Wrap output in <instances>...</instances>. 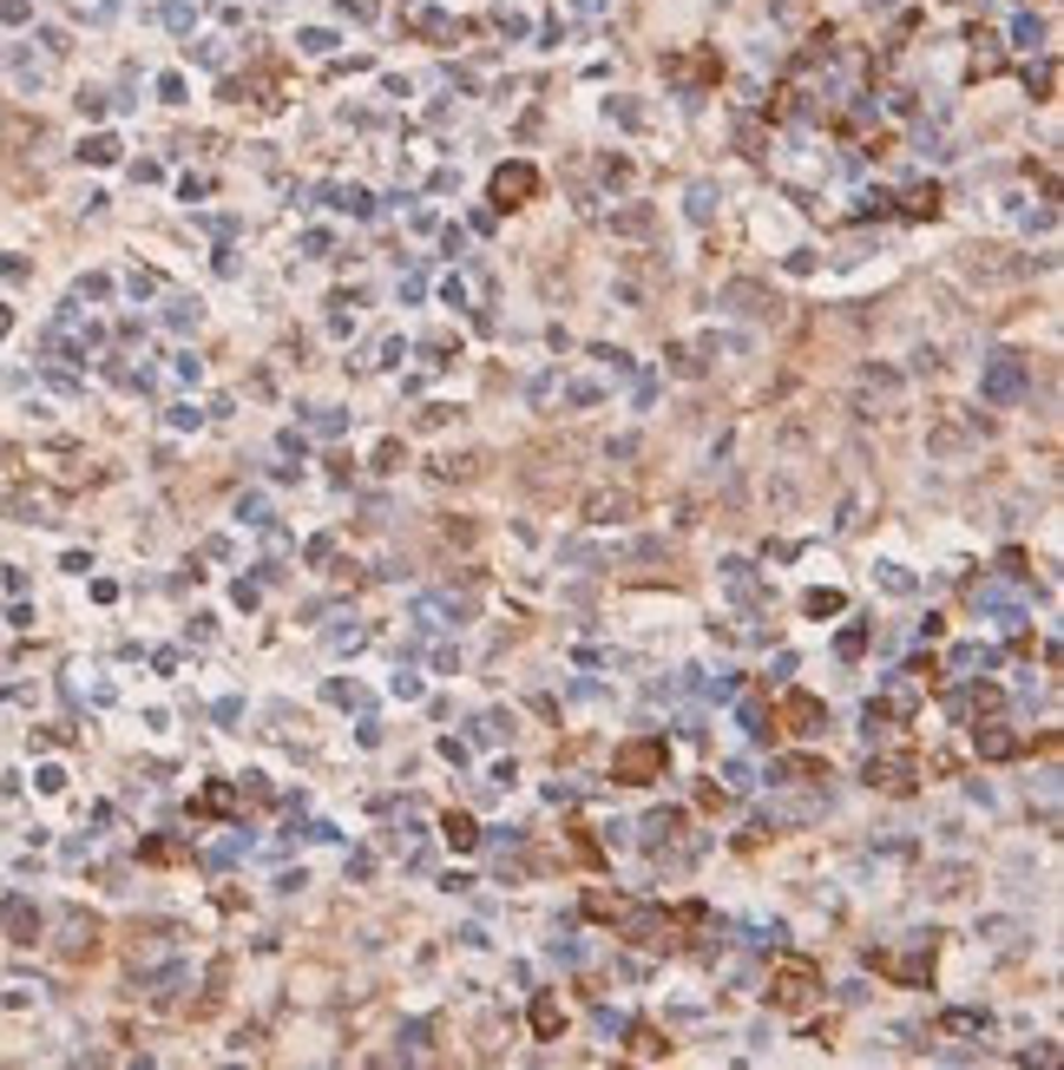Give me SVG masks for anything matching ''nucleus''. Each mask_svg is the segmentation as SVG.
Instances as JSON below:
<instances>
[{
    "mask_svg": "<svg viewBox=\"0 0 1064 1070\" xmlns=\"http://www.w3.org/2000/svg\"><path fill=\"white\" fill-rule=\"evenodd\" d=\"M704 920V907H677V913H657V907H625V939L632 946H644V952H677L684 946V927H697Z\"/></svg>",
    "mask_w": 1064,
    "mask_h": 1070,
    "instance_id": "1",
    "label": "nucleus"
},
{
    "mask_svg": "<svg viewBox=\"0 0 1064 1070\" xmlns=\"http://www.w3.org/2000/svg\"><path fill=\"white\" fill-rule=\"evenodd\" d=\"M815 999H822V966H815V959H802V952H782L776 972H769V1004L788 1011V1018H802Z\"/></svg>",
    "mask_w": 1064,
    "mask_h": 1070,
    "instance_id": "2",
    "label": "nucleus"
},
{
    "mask_svg": "<svg viewBox=\"0 0 1064 1070\" xmlns=\"http://www.w3.org/2000/svg\"><path fill=\"white\" fill-rule=\"evenodd\" d=\"M664 762H670L664 736H632V742H618V749H611V782H625V788L664 782Z\"/></svg>",
    "mask_w": 1064,
    "mask_h": 1070,
    "instance_id": "3",
    "label": "nucleus"
},
{
    "mask_svg": "<svg viewBox=\"0 0 1064 1070\" xmlns=\"http://www.w3.org/2000/svg\"><path fill=\"white\" fill-rule=\"evenodd\" d=\"M980 440H993V421L986 414H966V408H946L933 428H926V453L953 460V453H973Z\"/></svg>",
    "mask_w": 1064,
    "mask_h": 1070,
    "instance_id": "4",
    "label": "nucleus"
},
{
    "mask_svg": "<svg viewBox=\"0 0 1064 1070\" xmlns=\"http://www.w3.org/2000/svg\"><path fill=\"white\" fill-rule=\"evenodd\" d=\"M980 394H986L993 408L1025 401V394H1032V356H1012V349H998V356L980 368Z\"/></svg>",
    "mask_w": 1064,
    "mask_h": 1070,
    "instance_id": "5",
    "label": "nucleus"
},
{
    "mask_svg": "<svg viewBox=\"0 0 1064 1070\" xmlns=\"http://www.w3.org/2000/svg\"><path fill=\"white\" fill-rule=\"evenodd\" d=\"M769 722H776L782 736H822V729H828V703L808 697V690H782V703Z\"/></svg>",
    "mask_w": 1064,
    "mask_h": 1070,
    "instance_id": "6",
    "label": "nucleus"
},
{
    "mask_svg": "<svg viewBox=\"0 0 1064 1070\" xmlns=\"http://www.w3.org/2000/svg\"><path fill=\"white\" fill-rule=\"evenodd\" d=\"M723 309H736V316H749V322H782V296L769 283H756V277L723 283Z\"/></svg>",
    "mask_w": 1064,
    "mask_h": 1070,
    "instance_id": "7",
    "label": "nucleus"
},
{
    "mask_svg": "<svg viewBox=\"0 0 1064 1070\" xmlns=\"http://www.w3.org/2000/svg\"><path fill=\"white\" fill-rule=\"evenodd\" d=\"M664 79H670L677 92H704V86L723 79V60H716L709 47H697V53H670V60H664Z\"/></svg>",
    "mask_w": 1064,
    "mask_h": 1070,
    "instance_id": "8",
    "label": "nucleus"
},
{
    "mask_svg": "<svg viewBox=\"0 0 1064 1070\" xmlns=\"http://www.w3.org/2000/svg\"><path fill=\"white\" fill-rule=\"evenodd\" d=\"M914 782H921V762H914V756H867V788H881V794H914Z\"/></svg>",
    "mask_w": 1064,
    "mask_h": 1070,
    "instance_id": "9",
    "label": "nucleus"
},
{
    "mask_svg": "<svg viewBox=\"0 0 1064 1070\" xmlns=\"http://www.w3.org/2000/svg\"><path fill=\"white\" fill-rule=\"evenodd\" d=\"M585 526H625V519H638V493H625V487H598V493H585Z\"/></svg>",
    "mask_w": 1064,
    "mask_h": 1070,
    "instance_id": "10",
    "label": "nucleus"
},
{
    "mask_svg": "<svg viewBox=\"0 0 1064 1070\" xmlns=\"http://www.w3.org/2000/svg\"><path fill=\"white\" fill-rule=\"evenodd\" d=\"M533 191H539V171H533L526 158H513V164H499V171H494V204H499V211H519Z\"/></svg>",
    "mask_w": 1064,
    "mask_h": 1070,
    "instance_id": "11",
    "label": "nucleus"
},
{
    "mask_svg": "<svg viewBox=\"0 0 1064 1070\" xmlns=\"http://www.w3.org/2000/svg\"><path fill=\"white\" fill-rule=\"evenodd\" d=\"M99 932H106L99 913H79V907H72L67 920H60V939H53V946H60L67 959H92V952H99Z\"/></svg>",
    "mask_w": 1064,
    "mask_h": 1070,
    "instance_id": "12",
    "label": "nucleus"
},
{
    "mask_svg": "<svg viewBox=\"0 0 1064 1070\" xmlns=\"http://www.w3.org/2000/svg\"><path fill=\"white\" fill-rule=\"evenodd\" d=\"M874 959V972H887V979H907V986H926V972H933V939H921L907 959H894V952H867Z\"/></svg>",
    "mask_w": 1064,
    "mask_h": 1070,
    "instance_id": "13",
    "label": "nucleus"
},
{
    "mask_svg": "<svg viewBox=\"0 0 1064 1070\" xmlns=\"http://www.w3.org/2000/svg\"><path fill=\"white\" fill-rule=\"evenodd\" d=\"M0 927H7L13 946H33V939H40V907L13 893V900H0Z\"/></svg>",
    "mask_w": 1064,
    "mask_h": 1070,
    "instance_id": "14",
    "label": "nucleus"
},
{
    "mask_svg": "<svg viewBox=\"0 0 1064 1070\" xmlns=\"http://www.w3.org/2000/svg\"><path fill=\"white\" fill-rule=\"evenodd\" d=\"M709 356H716V342H677V349H664L670 374H684V381H704Z\"/></svg>",
    "mask_w": 1064,
    "mask_h": 1070,
    "instance_id": "15",
    "label": "nucleus"
},
{
    "mask_svg": "<svg viewBox=\"0 0 1064 1070\" xmlns=\"http://www.w3.org/2000/svg\"><path fill=\"white\" fill-rule=\"evenodd\" d=\"M480 473H487V453H480V447L440 453V460H434V480H480Z\"/></svg>",
    "mask_w": 1064,
    "mask_h": 1070,
    "instance_id": "16",
    "label": "nucleus"
},
{
    "mask_svg": "<svg viewBox=\"0 0 1064 1070\" xmlns=\"http://www.w3.org/2000/svg\"><path fill=\"white\" fill-rule=\"evenodd\" d=\"M973 742H980V756H986V762H1012V756H1018V736H1012L1005 722H980V729H973Z\"/></svg>",
    "mask_w": 1064,
    "mask_h": 1070,
    "instance_id": "17",
    "label": "nucleus"
},
{
    "mask_svg": "<svg viewBox=\"0 0 1064 1070\" xmlns=\"http://www.w3.org/2000/svg\"><path fill=\"white\" fill-rule=\"evenodd\" d=\"M776 782L815 788V782H828V762L822 756H788V762H776Z\"/></svg>",
    "mask_w": 1064,
    "mask_h": 1070,
    "instance_id": "18",
    "label": "nucleus"
},
{
    "mask_svg": "<svg viewBox=\"0 0 1064 1070\" xmlns=\"http://www.w3.org/2000/svg\"><path fill=\"white\" fill-rule=\"evenodd\" d=\"M625 1038H632V1058H638V1064H664V1058H670V1038H664L657 1024H632Z\"/></svg>",
    "mask_w": 1064,
    "mask_h": 1070,
    "instance_id": "19",
    "label": "nucleus"
},
{
    "mask_svg": "<svg viewBox=\"0 0 1064 1070\" xmlns=\"http://www.w3.org/2000/svg\"><path fill=\"white\" fill-rule=\"evenodd\" d=\"M901 217H914V223L939 217V184H907L901 191Z\"/></svg>",
    "mask_w": 1064,
    "mask_h": 1070,
    "instance_id": "20",
    "label": "nucleus"
},
{
    "mask_svg": "<svg viewBox=\"0 0 1064 1070\" xmlns=\"http://www.w3.org/2000/svg\"><path fill=\"white\" fill-rule=\"evenodd\" d=\"M533 1031H539L546 1044L566 1031V1011H559V999H553V992H539V999H533Z\"/></svg>",
    "mask_w": 1064,
    "mask_h": 1070,
    "instance_id": "21",
    "label": "nucleus"
},
{
    "mask_svg": "<svg viewBox=\"0 0 1064 1070\" xmlns=\"http://www.w3.org/2000/svg\"><path fill=\"white\" fill-rule=\"evenodd\" d=\"M611 230H618V237H650V230H657V211H650V204H625V211H611Z\"/></svg>",
    "mask_w": 1064,
    "mask_h": 1070,
    "instance_id": "22",
    "label": "nucleus"
},
{
    "mask_svg": "<svg viewBox=\"0 0 1064 1070\" xmlns=\"http://www.w3.org/2000/svg\"><path fill=\"white\" fill-rule=\"evenodd\" d=\"M440 834H447V848H454V854H474V848H480L474 814H447V821H440Z\"/></svg>",
    "mask_w": 1064,
    "mask_h": 1070,
    "instance_id": "23",
    "label": "nucleus"
},
{
    "mask_svg": "<svg viewBox=\"0 0 1064 1070\" xmlns=\"http://www.w3.org/2000/svg\"><path fill=\"white\" fill-rule=\"evenodd\" d=\"M998 703H1005V697H998L993 683H980V690H966L953 710H959V716H998Z\"/></svg>",
    "mask_w": 1064,
    "mask_h": 1070,
    "instance_id": "24",
    "label": "nucleus"
},
{
    "mask_svg": "<svg viewBox=\"0 0 1064 1070\" xmlns=\"http://www.w3.org/2000/svg\"><path fill=\"white\" fill-rule=\"evenodd\" d=\"M677 828H684V814H677V808H664V814H650V821H644V841H650V848H657V841H677Z\"/></svg>",
    "mask_w": 1064,
    "mask_h": 1070,
    "instance_id": "25",
    "label": "nucleus"
},
{
    "mask_svg": "<svg viewBox=\"0 0 1064 1070\" xmlns=\"http://www.w3.org/2000/svg\"><path fill=\"white\" fill-rule=\"evenodd\" d=\"M585 913H591V920H625V900L605 893V887H591V893H585Z\"/></svg>",
    "mask_w": 1064,
    "mask_h": 1070,
    "instance_id": "26",
    "label": "nucleus"
},
{
    "mask_svg": "<svg viewBox=\"0 0 1064 1070\" xmlns=\"http://www.w3.org/2000/svg\"><path fill=\"white\" fill-rule=\"evenodd\" d=\"M939 1031H953V1038H980V1031H986V1011H946V1018H939Z\"/></svg>",
    "mask_w": 1064,
    "mask_h": 1070,
    "instance_id": "27",
    "label": "nucleus"
},
{
    "mask_svg": "<svg viewBox=\"0 0 1064 1070\" xmlns=\"http://www.w3.org/2000/svg\"><path fill=\"white\" fill-rule=\"evenodd\" d=\"M802 611H808V618H835V611H842V591H808Z\"/></svg>",
    "mask_w": 1064,
    "mask_h": 1070,
    "instance_id": "28",
    "label": "nucleus"
},
{
    "mask_svg": "<svg viewBox=\"0 0 1064 1070\" xmlns=\"http://www.w3.org/2000/svg\"><path fill=\"white\" fill-rule=\"evenodd\" d=\"M79 158H86V164H112V158H119V139H86Z\"/></svg>",
    "mask_w": 1064,
    "mask_h": 1070,
    "instance_id": "29",
    "label": "nucleus"
},
{
    "mask_svg": "<svg viewBox=\"0 0 1064 1070\" xmlns=\"http://www.w3.org/2000/svg\"><path fill=\"white\" fill-rule=\"evenodd\" d=\"M440 539H447V546H474V539H480V526H474V519H447V526H440Z\"/></svg>",
    "mask_w": 1064,
    "mask_h": 1070,
    "instance_id": "30",
    "label": "nucleus"
},
{
    "mask_svg": "<svg viewBox=\"0 0 1064 1070\" xmlns=\"http://www.w3.org/2000/svg\"><path fill=\"white\" fill-rule=\"evenodd\" d=\"M198 808H205V814H230V808H237V794H230V788H205V794H198Z\"/></svg>",
    "mask_w": 1064,
    "mask_h": 1070,
    "instance_id": "31",
    "label": "nucleus"
},
{
    "mask_svg": "<svg viewBox=\"0 0 1064 1070\" xmlns=\"http://www.w3.org/2000/svg\"><path fill=\"white\" fill-rule=\"evenodd\" d=\"M709 211H716V191H709V184H690V217L709 223Z\"/></svg>",
    "mask_w": 1064,
    "mask_h": 1070,
    "instance_id": "32",
    "label": "nucleus"
},
{
    "mask_svg": "<svg viewBox=\"0 0 1064 1070\" xmlns=\"http://www.w3.org/2000/svg\"><path fill=\"white\" fill-rule=\"evenodd\" d=\"M1012 40H1018V47H1038V40H1045V27H1038V20H1032V13H1025V20H1018V27H1012Z\"/></svg>",
    "mask_w": 1064,
    "mask_h": 1070,
    "instance_id": "33",
    "label": "nucleus"
},
{
    "mask_svg": "<svg viewBox=\"0 0 1064 1070\" xmlns=\"http://www.w3.org/2000/svg\"><path fill=\"white\" fill-rule=\"evenodd\" d=\"M835 650H842V657H861V650H867V631H861V624H854V631H842V638H835Z\"/></svg>",
    "mask_w": 1064,
    "mask_h": 1070,
    "instance_id": "34",
    "label": "nucleus"
},
{
    "mask_svg": "<svg viewBox=\"0 0 1064 1070\" xmlns=\"http://www.w3.org/2000/svg\"><path fill=\"white\" fill-rule=\"evenodd\" d=\"M427 356H434V368H447V361L460 356V342H447V336H434V342H427Z\"/></svg>",
    "mask_w": 1064,
    "mask_h": 1070,
    "instance_id": "35",
    "label": "nucleus"
},
{
    "mask_svg": "<svg viewBox=\"0 0 1064 1070\" xmlns=\"http://www.w3.org/2000/svg\"><path fill=\"white\" fill-rule=\"evenodd\" d=\"M881 584H887V591H914V578H907L901 566H881Z\"/></svg>",
    "mask_w": 1064,
    "mask_h": 1070,
    "instance_id": "36",
    "label": "nucleus"
},
{
    "mask_svg": "<svg viewBox=\"0 0 1064 1070\" xmlns=\"http://www.w3.org/2000/svg\"><path fill=\"white\" fill-rule=\"evenodd\" d=\"M178 854H185L178 841H145V860H178Z\"/></svg>",
    "mask_w": 1064,
    "mask_h": 1070,
    "instance_id": "37",
    "label": "nucleus"
},
{
    "mask_svg": "<svg viewBox=\"0 0 1064 1070\" xmlns=\"http://www.w3.org/2000/svg\"><path fill=\"white\" fill-rule=\"evenodd\" d=\"M605 184H632V164H625V158H605Z\"/></svg>",
    "mask_w": 1064,
    "mask_h": 1070,
    "instance_id": "38",
    "label": "nucleus"
},
{
    "mask_svg": "<svg viewBox=\"0 0 1064 1070\" xmlns=\"http://www.w3.org/2000/svg\"><path fill=\"white\" fill-rule=\"evenodd\" d=\"M7 329H13V316H7V309H0V336H7Z\"/></svg>",
    "mask_w": 1064,
    "mask_h": 1070,
    "instance_id": "39",
    "label": "nucleus"
}]
</instances>
